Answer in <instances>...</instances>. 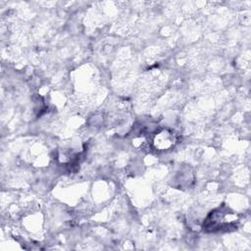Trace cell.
I'll list each match as a JSON object with an SVG mask.
<instances>
[{
    "instance_id": "1",
    "label": "cell",
    "mask_w": 251,
    "mask_h": 251,
    "mask_svg": "<svg viewBox=\"0 0 251 251\" xmlns=\"http://www.w3.org/2000/svg\"><path fill=\"white\" fill-rule=\"evenodd\" d=\"M176 142V135L169 129H160L153 132L151 138V145L155 150L166 151L170 149Z\"/></svg>"
}]
</instances>
